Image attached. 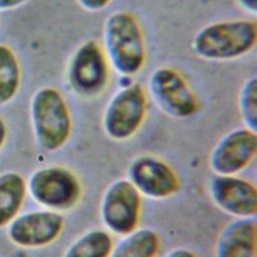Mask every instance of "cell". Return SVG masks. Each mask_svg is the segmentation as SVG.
<instances>
[{
    "mask_svg": "<svg viewBox=\"0 0 257 257\" xmlns=\"http://www.w3.org/2000/svg\"><path fill=\"white\" fill-rule=\"evenodd\" d=\"M31 116L37 143L46 151L61 148L71 132V116L62 94L54 87H42L31 101Z\"/></svg>",
    "mask_w": 257,
    "mask_h": 257,
    "instance_id": "obj_3",
    "label": "cell"
},
{
    "mask_svg": "<svg viewBox=\"0 0 257 257\" xmlns=\"http://www.w3.org/2000/svg\"><path fill=\"white\" fill-rule=\"evenodd\" d=\"M210 196L224 212L237 218L255 217L257 190L249 181L233 176L217 175L209 185Z\"/></svg>",
    "mask_w": 257,
    "mask_h": 257,
    "instance_id": "obj_11",
    "label": "cell"
},
{
    "mask_svg": "<svg viewBox=\"0 0 257 257\" xmlns=\"http://www.w3.org/2000/svg\"><path fill=\"white\" fill-rule=\"evenodd\" d=\"M142 207L139 191L128 180H117L105 190L100 217L105 227L114 234L126 235L137 229Z\"/></svg>",
    "mask_w": 257,
    "mask_h": 257,
    "instance_id": "obj_7",
    "label": "cell"
},
{
    "mask_svg": "<svg viewBox=\"0 0 257 257\" xmlns=\"http://www.w3.org/2000/svg\"><path fill=\"white\" fill-rule=\"evenodd\" d=\"M256 232L254 217L229 222L218 237L216 257H255Z\"/></svg>",
    "mask_w": 257,
    "mask_h": 257,
    "instance_id": "obj_13",
    "label": "cell"
},
{
    "mask_svg": "<svg viewBox=\"0 0 257 257\" xmlns=\"http://www.w3.org/2000/svg\"><path fill=\"white\" fill-rule=\"evenodd\" d=\"M113 248L111 236L104 230H91L76 239L63 257H109Z\"/></svg>",
    "mask_w": 257,
    "mask_h": 257,
    "instance_id": "obj_15",
    "label": "cell"
},
{
    "mask_svg": "<svg viewBox=\"0 0 257 257\" xmlns=\"http://www.w3.org/2000/svg\"><path fill=\"white\" fill-rule=\"evenodd\" d=\"M150 95L167 115L183 119L198 109V100L184 77L174 68L155 69L148 81Z\"/></svg>",
    "mask_w": 257,
    "mask_h": 257,
    "instance_id": "obj_6",
    "label": "cell"
},
{
    "mask_svg": "<svg viewBox=\"0 0 257 257\" xmlns=\"http://www.w3.org/2000/svg\"><path fill=\"white\" fill-rule=\"evenodd\" d=\"M63 226L64 219L57 212H33L15 220L10 228V235L22 246L40 247L57 239Z\"/></svg>",
    "mask_w": 257,
    "mask_h": 257,
    "instance_id": "obj_12",
    "label": "cell"
},
{
    "mask_svg": "<svg viewBox=\"0 0 257 257\" xmlns=\"http://www.w3.org/2000/svg\"><path fill=\"white\" fill-rule=\"evenodd\" d=\"M108 65L98 43L84 42L74 51L68 64L67 79L71 89L83 97L98 95L107 85Z\"/></svg>",
    "mask_w": 257,
    "mask_h": 257,
    "instance_id": "obj_5",
    "label": "cell"
},
{
    "mask_svg": "<svg viewBox=\"0 0 257 257\" xmlns=\"http://www.w3.org/2000/svg\"><path fill=\"white\" fill-rule=\"evenodd\" d=\"M102 50L108 64L120 75H134L142 69L146 44L142 28L133 14L117 11L105 19Z\"/></svg>",
    "mask_w": 257,
    "mask_h": 257,
    "instance_id": "obj_1",
    "label": "cell"
},
{
    "mask_svg": "<svg viewBox=\"0 0 257 257\" xmlns=\"http://www.w3.org/2000/svg\"><path fill=\"white\" fill-rule=\"evenodd\" d=\"M25 195V182L19 175L0 177V225L9 222L19 210Z\"/></svg>",
    "mask_w": 257,
    "mask_h": 257,
    "instance_id": "obj_16",
    "label": "cell"
},
{
    "mask_svg": "<svg viewBox=\"0 0 257 257\" xmlns=\"http://www.w3.org/2000/svg\"><path fill=\"white\" fill-rule=\"evenodd\" d=\"M159 235L152 229H136L112 248L109 257H156L160 251Z\"/></svg>",
    "mask_w": 257,
    "mask_h": 257,
    "instance_id": "obj_14",
    "label": "cell"
},
{
    "mask_svg": "<svg viewBox=\"0 0 257 257\" xmlns=\"http://www.w3.org/2000/svg\"><path fill=\"white\" fill-rule=\"evenodd\" d=\"M26 1L27 0H0V10L16 8L25 3Z\"/></svg>",
    "mask_w": 257,
    "mask_h": 257,
    "instance_id": "obj_22",
    "label": "cell"
},
{
    "mask_svg": "<svg viewBox=\"0 0 257 257\" xmlns=\"http://www.w3.org/2000/svg\"><path fill=\"white\" fill-rule=\"evenodd\" d=\"M29 189L33 198L53 210L73 208L81 195L78 178L64 167H48L37 171L30 179Z\"/></svg>",
    "mask_w": 257,
    "mask_h": 257,
    "instance_id": "obj_8",
    "label": "cell"
},
{
    "mask_svg": "<svg viewBox=\"0 0 257 257\" xmlns=\"http://www.w3.org/2000/svg\"><path fill=\"white\" fill-rule=\"evenodd\" d=\"M165 257H197V256L188 249L178 248L169 252Z\"/></svg>",
    "mask_w": 257,
    "mask_h": 257,
    "instance_id": "obj_21",
    "label": "cell"
},
{
    "mask_svg": "<svg viewBox=\"0 0 257 257\" xmlns=\"http://www.w3.org/2000/svg\"><path fill=\"white\" fill-rule=\"evenodd\" d=\"M238 4L246 11L256 14L257 12V0H236Z\"/></svg>",
    "mask_w": 257,
    "mask_h": 257,
    "instance_id": "obj_20",
    "label": "cell"
},
{
    "mask_svg": "<svg viewBox=\"0 0 257 257\" xmlns=\"http://www.w3.org/2000/svg\"><path fill=\"white\" fill-rule=\"evenodd\" d=\"M257 41L254 20H227L209 24L193 38L192 49L200 58L225 61L239 58L251 51Z\"/></svg>",
    "mask_w": 257,
    "mask_h": 257,
    "instance_id": "obj_2",
    "label": "cell"
},
{
    "mask_svg": "<svg viewBox=\"0 0 257 257\" xmlns=\"http://www.w3.org/2000/svg\"><path fill=\"white\" fill-rule=\"evenodd\" d=\"M111 0H76L83 9L87 11H100L108 5Z\"/></svg>",
    "mask_w": 257,
    "mask_h": 257,
    "instance_id": "obj_19",
    "label": "cell"
},
{
    "mask_svg": "<svg viewBox=\"0 0 257 257\" xmlns=\"http://www.w3.org/2000/svg\"><path fill=\"white\" fill-rule=\"evenodd\" d=\"M257 153V135L246 127L226 134L213 148L209 165L214 173L233 176L244 170Z\"/></svg>",
    "mask_w": 257,
    "mask_h": 257,
    "instance_id": "obj_9",
    "label": "cell"
},
{
    "mask_svg": "<svg viewBox=\"0 0 257 257\" xmlns=\"http://www.w3.org/2000/svg\"><path fill=\"white\" fill-rule=\"evenodd\" d=\"M5 136H6V125L4 120L0 117V147L2 146L5 140Z\"/></svg>",
    "mask_w": 257,
    "mask_h": 257,
    "instance_id": "obj_23",
    "label": "cell"
},
{
    "mask_svg": "<svg viewBox=\"0 0 257 257\" xmlns=\"http://www.w3.org/2000/svg\"><path fill=\"white\" fill-rule=\"evenodd\" d=\"M147 97L140 83H133L117 90L109 99L103 113L105 135L114 141L132 138L146 117Z\"/></svg>",
    "mask_w": 257,
    "mask_h": 257,
    "instance_id": "obj_4",
    "label": "cell"
},
{
    "mask_svg": "<svg viewBox=\"0 0 257 257\" xmlns=\"http://www.w3.org/2000/svg\"><path fill=\"white\" fill-rule=\"evenodd\" d=\"M20 77V66L14 52L0 44V103L9 101L16 94Z\"/></svg>",
    "mask_w": 257,
    "mask_h": 257,
    "instance_id": "obj_17",
    "label": "cell"
},
{
    "mask_svg": "<svg viewBox=\"0 0 257 257\" xmlns=\"http://www.w3.org/2000/svg\"><path fill=\"white\" fill-rule=\"evenodd\" d=\"M239 111L246 128L257 131V77L248 78L239 93Z\"/></svg>",
    "mask_w": 257,
    "mask_h": 257,
    "instance_id": "obj_18",
    "label": "cell"
},
{
    "mask_svg": "<svg viewBox=\"0 0 257 257\" xmlns=\"http://www.w3.org/2000/svg\"><path fill=\"white\" fill-rule=\"evenodd\" d=\"M128 181L134 187L152 199H165L179 190L180 183L175 171L163 160L153 156L136 158L127 170Z\"/></svg>",
    "mask_w": 257,
    "mask_h": 257,
    "instance_id": "obj_10",
    "label": "cell"
}]
</instances>
